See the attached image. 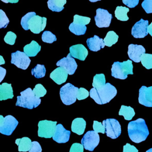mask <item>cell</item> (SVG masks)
<instances>
[{"label":"cell","mask_w":152,"mask_h":152,"mask_svg":"<svg viewBox=\"0 0 152 152\" xmlns=\"http://www.w3.org/2000/svg\"><path fill=\"white\" fill-rule=\"evenodd\" d=\"M148 26V21L144 20L142 18L135 23L132 27L131 34L135 38H143L148 34L147 28Z\"/></svg>","instance_id":"4fadbf2b"},{"label":"cell","mask_w":152,"mask_h":152,"mask_svg":"<svg viewBox=\"0 0 152 152\" xmlns=\"http://www.w3.org/2000/svg\"><path fill=\"white\" fill-rule=\"evenodd\" d=\"M90 20V17L76 14L74 16L73 22L69 26V30L75 35L84 34L87 30L86 25L89 24Z\"/></svg>","instance_id":"8992f818"},{"label":"cell","mask_w":152,"mask_h":152,"mask_svg":"<svg viewBox=\"0 0 152 152\" xmlns=\"http://www.w3.org/2000/svg\"><path fill=\"white\" fill-rule=\"evenodd\" d=\"M133 65L131 60H127L122 62H115L111 68L112 76L121 80L127 78L128 74H133Z\"/></svg>","instance_id":"277c9868"},{"label":"cell","mask_w":152,"mask_h":152,"mask_svg":"<svg viewBox=\"0 0 152 152\" xmlns=\"http://www.w3.org/2000/svg\"><path fill=\"white\" fill-rule=\"evenodd\" d=\"M138 102L147 107H152V86H142L139 90Z\"/></svg>","instance_id":"9a60e30c"},{"label":"cell","mask_w":152,"mask_h":152,"mask_svg":"<svg viewBox=\"0 0 152 152\" xmlns=\"http://www.w3.org/2000/svg\"><path fill=\"white\" fill-rule=\"evenodd\" d=\"M86 42L89 49L94 52L100 50L102 48H104L105 46L103 39L96 35H94L93 37L88 38Z\"/></svg>","instance_id":"44dd1931"},{"label":"cell","mask_w":152,"mask_h":152,"mask_svg":"<svg viewBox=\"0 0 152 152\" xmlns=\"http://www.w3.org/2000/svg\"><path fill=\"white\" fill-rule=\"evenodd\" d=\"M68 75V72L64 68L59 66L50 73V78L56 84L60 85L66 81Z\"/></svg>","instance_id":"ffe728a7"},{"label":"cell","mask_w":152,"mask_h":152,"mask_svg":"<svg viewBox=\"0 0 152 152\" xmlns=\"http://www.w3.org/2000/svg\"><path fill=\"white\" fill-rule=\"evenodd\" d=\"M112 15L106 10L97 8L94 17L96 24L98 27H107L110 26Z\"/></svg>","instance_id":"8fae6325"},{"label":"cell","mask_w":152,"mask_h":152,"mask_svg":"<svg viewBox=\"0 0 152 152\" xmlns=\"http://www.w3.org/2000/svg\"><path fill=\"white\" fill-rule=\"evenodd\" d=\"M35 15H36V12H28L27 14H26L25 15H24L22 17L21 20V25L24 30H29L28 27V23L29 20L31 19V18Z\"/></svg>","instance_id":"836d02e7"},{"label":"cell","mask_w":152,"mask_h":152,"mask_svg":"<svg viewBox=\"0 0 152 152\" xmlns=\"http://www.w3.org/2000/svg\"><path fill=\"white\" fill-rule=\"evenodd\" d=\"M86 122L83 118H77L74 119L71 124V130L73 132L78 134L82 135L86 129Z\"/></svg>","instance_id":"7402d4cb"},{"label":"cell","mask_w":152,"mask_h":152,"mask_svg":"<svg viewBox=\"0 0 152 152\" xmlns=\"http://www.w3.org/2000/svg\"><path fill=\"white\" fill-rule=\"evenodd\" d=\"M102 124L105 128V133L107 137L115 139L121 135V125L116 119L113 118L107 119L103 121Z\"/></svg>","instance_id":"ba28073f"},{"label":"cell","mask_w":152,"mask_h":152,"mask_svg":"<svg viewBox=\"0 0 152 152\" xmlns=\"http://www.w3.org/2000/svg\"><path fill=\"white\" fill-rule=\"evenodd\" d=\"M56 121H40L38 123V136L46 138L53 137L56 126Z\"/></svg>","instance_id":"52a82bcc"},{"label":"cell","mask_w":152,"mask_h":152,"mask_svg":"<svg viewBox=\"0 0 152 152\" xmlns=\"http://www.w3.org/2000/svg\"><path fill=\"white\" fill-rule=\"evenodd\" d=\"M20 96H17L15 105L29 109L37 107L40 102V99L36 97L31 88H27L20 93Z\"/></svg>","instance_id":"3957f363"},{"label":"cell","mask_w":152,"mask_h":152,"mask_svg":"<svg viewBox=\"0 0 152 152\" xmlns=\"http://www.w3.org/2000/svg\"><path fill=\"white\" fill-rule=\"evenodd\" d=\"M69 53L73 58L84 61L88 55V50L82 44H78L69 48Z\"/></svg>","instance_id":"d6986e66"},{"label":"cell","mask_w":152,"mask_h":152,"mask_svg":"<svg viewBox=\"0 0 152 152\" xmlns=\"http://www.w3.org/2000/svg\"><path fill=\"white\" fill-rule=\"evenodd\" d=\"M93 128L94 131H95L97 133L98 132H101L102 134L105 133V128L101 122H99L97 121H94Z\"/></svg>","instance_id":"74e56055"},{"label":"cell","mask_w":152,"mask_h":152,"mask_svg":"<svg viewBox=\"0 0 152 152\" xmlns=\"http://www.w3.org/2000/svg\"><path fill=\"white\" fill-rule=\"evenodd\" d=\"M84 147L79 143H74L70 148L69 152H83Z\"/></svg>","instance_id":"ab89813d"},{"label":"cell","mask_w":152,"mask_h":152,"mask_svg":"<svg viewBox=\"0 0 152 152\" xmlns=\"http://www.w3.org/2000/svg\"><path fill=\"white\" fill-rule=\"evenodd\" d=\"M31 62L29 57L23 52L17 50L11 53V63L14 64L18 68L22 69H26Z\"/></svg>","instance_id":"30bf717a"},{"label":"cell","mask_w":152,"mask_h":152,"mask_svg":"<svg viewBox=\"0 0 152 152\" xmlns=\"http://www.w3.org/2000/svg\"><path fill=\"white\" fill-rule=\"evenodd\" d=\"M93 88L90 90V96L99 104L109 102L117 93L116 88L109 83H106L103 74H96L92 83Z\"/></svg>","instance_id":"6da1fadb"},{"label":"cell","mask_w":152,"mask_h":152,"mask_svg":"<svg viewBox=\"0 0 152 152\" xmlns=\"http://www.w3.org/2000/svg\"><path fill=\"white\" fill-rule=\"evenodd\" d=\"M140 62L147 69L152 68V54L144 53L141 56Z\"/></svg>","instance_id":"4dcf8cb0"},{"label":"cell","mask_w":152,"mask_h":152,"mask_svg":"<svg viewBox=\"0 0 152 152\" xmlns=\"http://www.w3.org/2000/svg\"><path fill=\"white\" fill-rule=\"evenodd\" d=\"M47 18L35 15L33 16L28 23V29L34 34H39L44 30L46 25Z\"/></svg>","instance_id":"7c38bea8"},{"label":"cell","mask_w":152,"mask_h":152,"mask_svg":"<svg viewBox=\"0 0 152 152\" xmlns=\"http://www.w3.org/2000/svg\"><path fill=\"white\" fill-rule=\"evenodd\" d=\"M147 31H148V33H149L152 36V22L151 23V24L150 25H148V28H147Z\"/></svg>","instance_id":"f6af8a7d"},{"label":"cell","mask_w":152,"mask_h":152,"mask_svg":"<svg viewBox=\"0 0 152 152\" xmlns=\"http://www.w3.org/2000/svg\"><path fill=\"white\" fill-rule=\"evenodd\" d=\"M5 63V60H4V58L2 57V56L0 55V65H2V64H4Z\"/></svg>","instance_id":"7dc6e473"},{"label":"cell","mask_w":152,"mask_h":152,"mask_svg":"<svg viewBox=\"0 0 152 152\" xmlns=\"http://www.w3.org/2000/svg\"><path fill=\"white\" fill-rule=\"evenodd\" d=\"M10 21L5 12L0 9V28H5L8 24Z\"/></svg>","instance_id":"e575fe53"},{"label":"cell","mask_w":152,"mask_h":152,"mask_svg":"<svg viewBox=\"0 0 152 152\" xmlns=\"http://www.w3.org/2000/svg\"><path fill=\"white\" fill-rule=\"evenodd\" d=\"M141 6L147 14L152 13V0H144Z\"/></svg>","instance_id":"f35d334b"},{"label":"cell","mask_w":152,"mask_h":152,"mask_svg":"<svg viewBox=\"0 0 152 152\" xmlns=\"http://www.w3.org/2000/svg\"><path fill=\"white\" fill-rule=\"evenodd\" d=\"M129 10L128 8H126L125 7H122V6H118L116 7L115 14L116 18L121 21H127L129 18L127 16V12H129Z\"/></svg>","instance_id":"83f0119b"},{"label":"cell","mask_w":152,"mask_h":152,"mask_svg":"<svg viewBox=\"0 0 152 152\" xmlns=\"http://www.w3.org/2000/svg\"><path fill=\"white\" fill-rule=\"evenodd\" d=\"M90 96V93L86 88L81 87L78 88L77 93V99L78 100H81L86 99L88 96Z\"/></svg>","instance_id":"8d00e7d4"},{"label":"cell","mask_w":152,"mask_h":152,"mask_svg":"<svg viewBox=\"0 0 152 152\" xmlns=\"http://www.w3.org/2000/svg\"><path fill=\"white\" fill-rule=\"evenodd\" d=\"M146 152H152V148H150L149 150L146 151Z\"/></svg>","instance_id":"681fc988"},{"label":"cell","mask_w":152,"mask_h":152,"mask_svg":"<svg viewBox=\"0 0 152 152\" xmlns=\"http://www.w3.org/2000/svg\"><path fill=\"white\" fill-rule=\"evenodd\" d=\"M28 152H42V147L37 141H33L32 145Z\"/></svg>","instance_id":"60d3db41"},{"label":"cell","mask_w":152,"mask_h":152,"mask_svg":"<svg viewBox=\"0 0 152 152\" xmlns=\"http://www.w3.org/2000/svg\"><path fill=\"white\" fill-rule=\"evenodd\" d=\"M128 132L130 139L135 143L145 140L149 135L145 120L142 118L131 121L128 125Z\"/></svg>","instance_id":"7a4b0ae2"},{"label":"cell","mask_w":152,"mask_h":152,"mask_svg":"<svg viewBox=\"0 0 152 152\" xmlns=\"http://www.w3.org/2000/svg\"><path fill=\"white\" fill-rule=\"evenodd\" d=\"M15 144L18 145L19 151H29L32 145L31 140L28 137H23L15 140Z\"/></svg>","instance_id":"d4e9b609"},{"label":"cell","mask_w":152,"mask_h":152,"mask_svg":"<svg viewBox=\"0 0 152 152\" xmlns=\"http://www.w3.org/2000/svg\"><path fill=\"white\" fill-rule=\"evenodd\" d=\"M66 2V0H49L48 6L52 11L60 12L64 10V6Z\"/></svg>","instance_id":"484cf974"},{"label":"cell","mask_w":152,"mask_h":152,"mask_svg":"<svg viewBox=\"0 0 152 152\" xmlns=\"http://www.w3.org/2000/svg\"><path fill=\"white\" fill-rule=\"evenodd\" d=\"M41 49V46L34 40H32L30 43L24 46V52L28 56H35Z\"/></svg>","instance_id":"cb8c5ba5"},{"label":"cell","mask_w":152,"mask_h":152,"mask_svg":"<svg viewBox=\"0 0 152 152\" xmlns=\"http://www.w3.org/2000/svg\"><path fill=\"white\" fill-rule=\"evenodd\" d=\"M18 124V121L14 116L7 115L5 117L3 125L0 127V132L6 135H10L15 130Z\"/></svg>","instance_id":"2e32d148"},{"label":"cell","mask_w":152,"mask_h":152,"mask_svg":"<svg viewBox=\"0 0 152 152\" xmlns=\"http://www.w3.org/2000/svg\"><path fill=\"white\" fill-rule=\"evenodd\" d=\"M123 152H138V150L134 145L126 143L123 147Z\"/></svg>","instance_id":"b9f144b4"},{"label":"cell","mask_w":152,"mask_h":152,"mask_svg":"<svg viewBox=\"0 0 152 152\" xmlns=\"http://www.w3.org/2000/svg\"><path fill=\"white\" fill-rule=\"evenodd\" d=\"M119 115L124 116L125 120L130 121L135 115V112L131 106L122 105L119 112Z\"/></svg>","instance_id":"4316f807"},{"label":"cell","mask_w":152,"mask_h":152,"mask_svg":"<svg viewBox=\"0 0 152 152\" xmlns=\"http://www.w3.org/2000/svg\"><path fill=\"white\" fill-rule=\"evenodd\" d=\"M42 41L45 43H52L53 42L56 40V37L52 32L49 31H45L42 35Z\"/></svg>","instance_id":"1f68e13d"},{"label":"cell","mask_w":152,"mask_h":152,"mask_svg":"<svg viewBox=\"0 0 152 152\" xmlns=\"http://www.w3.org/2000/svg\"><path fill=\"white\" fill-rule=\"evenodd\" d=\"M6 74V69L1 66H0V83L4 78Z\"/></svg>","instance_id":"ee69618b"},{"label":"cell","mask_w":152,"mask_h":152,"mask_svg":"<svg viewBox=\"0 0 152 152\" xmlns=\"http://www.w3.org/2000/svg\"><path fill=\"white\" fill-rule=\"evenodd\" d=\"M13 97V90L11 84L4 83L0 85V100L12 99Z\"/></svg>","instance_id":"603a6c76"},{"label":"cell","mask_w":152,"mask_h":152,"mask_svg":"<svg viewBox=\"0 0 152 152\" xmlns=\"http://www.w3.org/2000/svg\"><path fill=\"white\" fill-rule=\"evenodd\" d=\"M2 1H4V2H17L18 1L17 0V1H2Z\"/></svg>","instance_id":"c3c4849f"},{"label":"cell","mask_w":152,"mask_h":152,"mask_svg":"<svg viewBox=\"0 0 152 152\" xmlns=\"http://www.w3.org/2000/svg\"><path fill=\"white\" fill-rule=\"evenodd\" d=\"M71 132L66 130L62 124H58L55 132L52 137L53 140L58 143H65L68 141Z\"/></svg>","instance_id":"e0dca14e"},{"label":"cell","mask_w":152,"mask_h":152,"mask_svg":"<svg viewBox=\"0 0 152 152\" xmlns=\"http://www.w3.org/2000/svg\"><path fill=\"white\" fill-rule=\"evenodd\" d=\"M100 141V137L98 133L94 131H87L81 140V144L86 150L93 151L97 146Z\"/></svg>","instance_id":"9c48e42d"},{"label":"cell","mask_w":152,"mask_h":152,"mask_svg":"<svg viewBox=\"0 0 152 152\" xmlns=\"http://www.w3.org/2000/svg\"><path fill=\"white\" fill-rule=\"evenodd\" d=\"M46 74V68L44 65L37 64L34 68L31 69V74L37 78H40L45 77Z\"/></svg>","instance_id":"f546056e"},{"label":"cell","mask_w":152,"mask_h":152,"mask_svg":"<svg viewBox=\"0 0 152 152\" xmlns=\"http://www.w3.org/2000/svg\"><path fill=\"white\" fill-rule=\"evenodd\" d=\"M56 65L64 68L69 75L73 74L77 68V64L75 59L71 56L70 53H68L66 57L58 61Z\"/></svg>","instance_id":"5bb4252c"},{"label":"cell","mask_w":152,"mask_h":152,"mask_svg":"<svg viewBox=\"0 0 152 152\" xmlns=\"http://www.w3.org/2000/svg\"><path fill=\"white\" fill-rule=\"evenodd\" d=\"M17 38V36L15 33L12 31H8L4 37V41L9 45H13L15 43V39Z\"/></svg>","instance_id":"d590c367"},{"label":"cell","mask_w":152,"mask_h":152,"mask_svg":"<svg viewBox=\"0 0 152 152\" xmlns=\"http://www.w3.org/2000/svg\"><path fill=\"white\" fill-rule=\"evenodd\" d=\"M4 120H5V118L2 115H0V127L3 125L4 123Z\"/></svg>","instance_id":"bcb514c9"},{"label":"cell","mask_w":152,"mask_h":152,"mask_svg":"<svg viewBox=\"0 0 152 152\" xmlns=\"http://www.w3.org/2000/svg\"><path fill=\"white\" fill-rule=\"evenodd\" d=\"M118 40V36L113 31H109L107 32L106 37L103 39L104 43L108 47L112 46L115 44Z\"/></svg>","instance_id":"f1b7e54d"},{"label":"cell","mask_w":152,"mask_h":152,"mask_svg":"<svg viewBox=\"0 0 152 152\" xmlns=\"http://www.w3.org/2000/svg\"><path fill=\"white\" fill-rule=\"evenodd\" d=\"M122 2L125 5L128 6V7L129 8H134L138 5L139 1L138 0H123Z\"/></svg>","instance_id":"7bdbcfd3"},{"label":"cell","mask_w":152,"mask_h":152,"mask_svg":"<svg viewBox=\"0 0 152 152\" xmlns=\"http://www.w3.org/2000/svg\"><path fill=\"white\" fill-rule=\"evenodd\" d=\"M33 92L36 97L40 99L46 94V90L41 84H37L33 90Z\"/></svg>","instance_id":"d6a6232c"},{"label":"cell","mask_w":152,"mask_h":152,"mask_svg":"<svg viewBox=\"0 0 152 152\" xmlns=\"http://www.w3.org/2000/svg\"><path fill=\"white\" fill-rule=\"evenodd\" d=\"M78 88L71 83H66L60 89V97L65 105H70L75 102Z\"/></svg>","instance_id":"5b68a950"},{"label":"cell","mask_w":152,"mask_h":152,"mask_svg":"<svg viewBox=\"0 0 152 152\" xmlns=\"http://www.w3.org/2000/svg\"><path fill=\"white\" fill-rule=\"evenodd\" d=\"M145 50L142 45L130 44L128 48V55L131 60L135 62H140L141 56L145 53Z\"/></svg>","instance_id":"ac0fdd59"}]
</instances>
